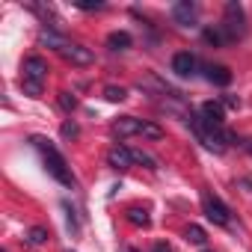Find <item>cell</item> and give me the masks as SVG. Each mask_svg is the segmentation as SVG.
<instances>
[{
	"label": "cell",
	"instance_id": "cell-2",
	"mask_svg": "<svg viewBox=\"0 0 252 252\" xmlns=\"http://www.w3.org/2000/svg\"><path fill=\"white\" fill-rule=\"evenodd\" d=\"M217 27H220V33H222L225 45L243 39V36H246V15H243V6L234 3V0H231V3H225V15H222V21H220Z\"/></svg>",
	"mask_w": 252,
	"mask_h": 252
},
{
	"label": "cell",
	"instance_id": "cell-22",
	"mask_svg": "<svg viewBox=\"0 0 252 252\" xmlns=\"http://www.w3.org/2000/svg\"><path fill=\"white\" fill-rule=\"evenodd\" d=\"M65 211H68V228L77 234V217H74V208H68V202H65Z\"/></svg>",
	"mask_w": 252,
	"mask_h": 252
},
{
	"label": "cell",
	"instance_id": "cell-27",
	"mask_svg": "<svg viewBox=\"0 0 252 252\" xmlns=\"http://www.w3.org/2000/svg\"><path fill=\"white\" fill-rule=\"evenodd\" d=\"M128 252H137V249H128Z\"/></svg>",
	"mask_w": 252,
	"mask_h": 252
},
{
	"label": "cell",
	"instance_id": "cell-28",
	"mask_svg": "<svg viewBox=\"0 0 252 252\" xmlns=\"http://www.w3.org/2000/svg\"><path fill=\"white\" fill-rule=\"evenodd\" d=\"M202 252H211V249H202Z\"/></svg>",
	"mask_w": 252,
	"mask_h": 252
},
{
	"label": "cell",
	"instance_id": "cell-7",
	"mask_svg": "<svg viewBox=\"0 0 252 252\" xmlns=\"http://www.w3.org/2000/svg\"><path fill=\"white\" fill-rule=\"evenodd\" d=\"M107 163L113 166V169H128V166H134V152L128 149V146H113L110 152H107Z\"/></svg>",
	"mask_w": 252,
	"mask_h": 252
},
{
	"label": "cell",
	"instance_id": "cell-21",
	"mask_svg": "<svg viewBox=\"0 0 252 252\" xmlns=\"http://www.w3.org/2000/svg\"><path fill=\"white\" fill-rule=\"evenodd\" d=\"M21 86H24V92H27L30 98H39V95H42V83H33V80H21Z\"/></svg>",
	"mask_w": 252,
	"mask_h": 252
},
{
	"label": "cell",
	"instance_id": "cell-17",
	"mask_svg": "<svg viewBox=\"0 0 252 252\" xmlns=\"http://www.w3.org/2000/svg\"><path fill=\"white\" fill-rule=\"evenodd\" d=\"M104 98L107 101H125L128 98V89L125 86H104Z\"/></svg>",
	"mask_w": 252,
	"mask_h": 252
},
{
	"label": "cell",
	"instance_id": "cell-6",
	"mask_svg": "<svg viewBox=\"0 0 252 252\" xmlns=\"http://www.w3.org/2000/svg\"><path fill=\"white\" fill-rule=\"evenodd\" d=\"M24 80H33V83H42L48 80V63L42 57H27L24 60Z\"/></svg>",
	"mask_w": 252,
	"mask_h": 252
},
{
	"label": "cell",
	"instance_id": "cell-24",
	"mask_svg": "<svg viewBox=\"0 0 252 252\" xmlns=\"http://www.w3.org/2000/svg\"><path fill=\"white\" fill-rule=\"evenodd\" d=\"M222 104H225V107H231V110H237V107H240V101H237L234 95H225V98H222Z\"/></svg>",
	"mask_w": 252,
	"mask_h": 252
},
{
	"label": "cell",
	"instance_id": "cell-18",
	"mask_svg": "<svg viewBox=\"0 0 252 252\" xmlns=\"http://www.w3.org/2000/svg\"><path fill=\"white\" fill-rule=\"evenodd\" d=\"M134 152V163H143L146 169H158V160L152 158V155H146V152H140V149H131Z\"/></svg>",
	"mask_w": 252,
	"mask_h": 252
},
{
	"label": "cell",
	"instance_id": "cell-19",
	"mask_svg": "<svg viewBox=\"0 0 252 252\" xmlns=\"http://www.w3.org/2000/svg\"><path fill=\"white\" fill-rule=\"evenodd\" d=\"M57 101H60V107H63V110H74V107H77V98H74L71 92H60V98H57Z\"/></svg>",
	"mask_w": 252,
	"mask_h": 252
},
{
	"label": "cell",
	"instance_id": "cell-8",
	"mask_svg": "<svg viewBox=\"0 0 252 252\" xmlns=\"http://www.w3.org/2000/svg\"><path fill=\"white\" fill-rule=\"evenodd\" d=\"M196 65H199V60H196L190 51H181V54L172 57V71H175L178 77H193V74H196Z\"/></svg>",
	"mask_w": 252,
	"mask_h": 252
},
{
	"label": "cell",
	"instance_id": "cell-5",
	"mask_svg": "<svg viewBox=\"0 0 252 252\" xmlns=\"http://www.w3.org/2000/svg\"><path fill=\"white\" fill-rule=\"evenodd\" d=\"M60 54H63L71 65H92V63H95V54H92L89 48H83V45H74V42H68Z\"/></svg>",
	"mask_w": 252,
	"mask_h": 252
},
{
	"label": "cell",
	"instance_id": "cell-12",
	"mask_svg": "<svg viewBox=\"0 0 252 252\" xmlns=\"http://www.w3.org/2000/svg\"><path fill=\"white\" fill-rule=\"evenodd\" d=\"M125 220H128L131 225H137V228H149V222H152L146 208H128V211H125Z\"/></svg>",
	"mask_w": 252,
	"mask_h": 252
},
{
	"label": "cell",
	"instance_id": "cell-26",
	"mask_svg": "<svg viewBox=\"0 0 252 252\" xmlns=\"http://www.w3.org/2000/svg\"><path fill=\"white\" fill-rule=\"evenodd\" d=\"M240 146H243V149H246V152H249V155H252V137H249V140H243V143H240Z\"/></svg>",
	"mask_w": 252,
	"mask_h": 252
},
{
	"label": "cell",
	"instance_id": "cell-1",
	"mask_svg": "<svg viewBox=\"0 0 252 252\" xmlns=\"http://www.w3.org/2000/svg\"><path fill=\"white\" fill-rule=\"evenodd\" d=\"M30 143H33V149H39V152H42V160H45L48 175H51L54 181H60L63 187L74 190V187H77V178H74V172H71L68 160L57 152V146H54L48 137H30Z\"/></svg>",
	"mask_w": 252,
	"mask_h": 252
},
{
	"label": "cell",
	"instance_id": "cell-13",
	"mask_svg": "<svg viewBox=\"0 0 252 252\" xmlns=\"http://www.w3.org/2000/svg\"><path fill=\"white\" fill-rule=\"evenodd\" d=\"M30 246H42V243H48L51 240V231L45 228V225H33L30 231H27V237H24Z\"/></svg>",
	"mask_w": 252,
	"mask_h": 252
},
{
	"label": "cell",
	"instance_id": "cell-25",
	"mask_svg": "<svg viewBox=\"0 0 252 252\" xmlns=\"http://www.w3.org/2000/svg\"><path fill=\"white\" fill-rule=\"evenodd\" d=\"M152 252H172V246H169V243H163V240H158V243L152 246Z\"/></svg>",
	"mask_w": 252,
	"mask_h": 252
},
{
	"label": "cell",
	"instance_id": "cell-15",
	"mask_svg": "<svg viewBox=\"0 0 252 252\" xmlns=\"http://www.w3.org/2000/svg\"><path fill=\"white\" fill-rule=\"evenodd\" d=\"M202 39H205L208 45H214V48H220V45H225V39H222V33H220V27H208V30L202 33Z\"/></svg>",
	"mask_w": 252,
	"mask_h": 252
},
{
	"label": "cell",
	"instance_id": "cell-16",
	"mask_svg": "<svg viewBox=\"0 0 252 252\" xmlns=\"http://www.w3.org/2000/svg\"><path fill=\"white\" fill-rule=\"evenodd\" d=\"M140 137H146V140H160V137H163V131L158 128L155 122H143V128H140Z\"/></svg>",
	"mask_w": 252,
	"mask_h": 252
},
{
	"label": "cell",
	"instance_id": "cell-23",
	"mask_svg": "<svg viewBox=\"0 0 252 252\" xmlns=\"http://www.w3.org/2000/svg\"><path fill=\"white\" fill-rule=\"evenodd\" d=\"M77 9H83V12H95V9H104V3H77Z\"/></svg>",
	"mask_w": 252,
	"mask_h": 252
},
{
	"label": "cell",
	"instance_id": "cell-11",
	"mask_svg": "<svg viewBox=\"0 0 252 252\" xmlns=\"http://www.w3.org/2000/svg\"><path fill=\"white\" fill-rule=\"evenodd\" d=\"M131 45H134V39H131V33H125V30H116V33L107 36V48L110 51H128Z\"/></svg>",
	"mask_w": 252,
	"mask_h": 252
},
{
	"label": "cell",
	"instance_id": "cell-3",
	"mask_svg": "<svg viewBox=\"0 0 252 252\" xmlns=\"http://www.w3.org/2000/svg\"><path fill=\"white\" fill-rule=\"evenodd\" d=\"M202 208H205V217H208L214 225H231V211L225 208V202H222L220 196L202 193Z\"/></svg>",
	"mask_w": 252,
	"mask_h": 252
},
{
	"label": "cell",
	"instance_id": "cell-4",
	"mask_svg": "<svg viewBox=\"0 0 252 252\" xmlns=\"http://www.w3.org/2000/svg\"><path fill=\"white\" fill-rule=\"evenodd\" d=\"M172 21L178 27H196V3L193 0H178V3H172Z\"/></svg>",
	"mask_w": 252,
	"mask_h": 252
},
{
	"label": "cell",
	"instance_id": "cell-20",
	"mask_svg": "<svg viewBox=\"0 0 252 252\" xmlns=\"http://www.w3.org/2000/svg\"><path fill=\"white\" fill-rule=\"evenodd\" d=\"M63 137H65V140H77V137H80L77 122H65V125H63Z\"/></svg>",
	"mask_w": 252,
	"mask_h": 252
},
{
	"label": "cell",
	"instance_id": "cell-9",
	"mask_svg": "<svg viewBox=\"0 0 252 252\" xmlns=\"http://www.w3.org/2000/svg\"><path fill=\"white\" fill-rule=\"evenodd\" d=\"M140 128H143V119H137V116H122L113 122L116 137H134V134H140Z\"/></svg>",
	"mask_w": 252,
	"mask_h": 252
},
{
	"label": "cell",
	"instance_id": "cell-14",
	"mask_svg": "<svg viewBox=\"0 0 252 252\" xmlns=\"http://www.w3.org/2000/svg\"><path fill=\"white\" fill-rule=\"evenodd\" d=\"M184 240H187V243H196V246H205L208 234H205V228H202V225H187V231H184Z\"/></svg>",
	"mask_w": 252,
	"mask_h": 252
},
{
	"label": "cell",
	"instance_id": "cell-10",
	"mask_svg": "<svg viewBox=\"0 0 252 252\" xmlns=\"http://www.w3.org/2000/svg\"><path fill=\"white\" fill-rule=\"evenodd\" d=\"M205 77L217 86H228L231 83V71L225 65H205Z\"/></svg>",
	"mask_w": 252,
	"mask_h": 252
}]
</instances>
